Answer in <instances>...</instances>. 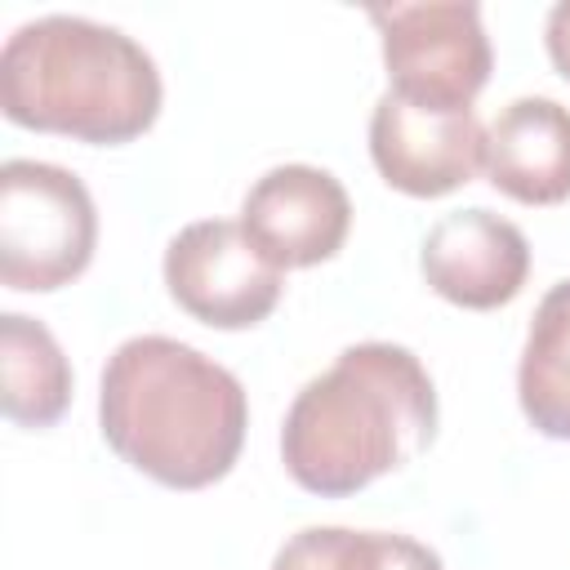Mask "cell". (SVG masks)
I'll return each instance as SVG.
<instances>
[{
  "mask_svg": "<svg viewBox=\"0 0 570 570\" xmlns=\"http://www.w3.org/2000/svg\"><path fill=\"white\" fill-rule=\"evenodd\" d=\"M98 423L129 468L169 490H200L232 472L249 401L240 379L191 343L138 334L102 365Z\"/></svg>",
  "mask_w": 570,
  "mask_h": 570,
  "instance_id": "cell-1",
  "label": "cell"
},
{
  "mask_svg": "<svg viewBox=\"0 0 570 570\" xmlns=\"http://www.w3.org/2000/svg\"><path fill=\"white\" fill-rule=\"evenodd\" d=\"M436 436V387L401 343H352L307 379L281 428L289 476L325 499L414 463Z\"/></svg>",
  "mask_w": 570,
  "mask_h": 570,
  "instance_id": "cell-2",
  "label": "cell"
},
{
  "mask_svg": "<svg viewBox=\"0 0 570 570\" xmlns=\"http://www.w3.org/2000/svg\"><path fill=\"white\" fill-rule=\"evenodd\" d=\"M160 71L120 27L45 13L0 49V111L13 125L80 142H129L160 116Z\"/></svg>",
  "mask_w": 570,
  "mask_h": 570,
  "instance_id": "cell-3",
  "label": "cell"
},
{
  "mask_svg": "<svg viewBox=\"0 0 570 570\" xmlns=\"http://www.w3.org/2000/svg\"><path fill=\"white\" fill-rule=\"evenodd\" d=\"M98 245L89 187L49 160L0 165V281L9 289H58L76 281Z\"/></svg>",
  "mask_w": 570,
  "mask_h": 570,
  "instance_id": "cell-4",
  "label": "cell"
},
{
  "mask_svg": "<svg viewBox=\"0 0 570 570\" xmlns=\"http://www.w3.org/2000/svg\"><path fill=\"white\" fill-rule=\"evenodd\" d=\"M383 31L387 89L428 107H472L485 89L494 53L472 0H423L370 9Z\"/></svg>",
  "mask_w": 570,
  "mask_h": 570,
  "instance_id": "cell-5",
  "label": "cell"
},
{
  "mask_svg": "<svg viewBox=\"0 0 570 570\" xmlns=\"http://www.w3.org/2000/svg\"><path fill=\"white\" fill-rule=\"evenodd\" d=\"M165 285L187 316L214 330L258 325L285 289L281 267L249 240L236 218L187 223L165 245Z\"/></svg>",
  "mask_w": 570,
  "mask_h": 570,
  "instance_id": "cell-6",
  "label": "cell"
},
{
  "mask_svg": "<svg viewBox=\"0 0 570 570\" xmlns=\"http://www.w3.org/2000/svg\"><path fill=\"white\" fill-rule=\"evenodd\" d=\"M370 156L387 187L432 200L485 169V129L472 107H428L387 89L370 116Z\"/></svg>",
  "mask_w": 570,
  "mask_h": 570,
  "instance_id": "cell-7",
  "label": "cell"
},
{
  "mask_svg": "<svg viewBox=\"0 0 570 570\" xmlns=\"http://www.w3.org/2000/svg\"><path fill=\"white\" fill-rule=\"evenodd\" d=\"M240 227L285 272L334 258L352 227L347 187L316 165H276L245 191Z\"/></svg>",
  "mask_w": 570,
  "mask_h": 570,
  "instance_id": "cell-8",
  "label": "cell"
},
{
  "mask_svg": "<svg viewBox=\"0 0 570 570\" xmlns=\"http://www.w3.org/2000/svg\"><path fill=\"white\" fill-rule=\"evenodd\" d=\"M419 267L441 298L490 312L521 294L530 276V240L512 218L472 205L432 223Z\"/></svg>",
  "mask_w": 570,
  "mask_h": 570,
  "instance_id": "cell-9",
  "label": "cell"
},
{
  "mask_svg": "<svg viewBox=\"0 0 570 570\" xmlns=\"http://www.w3.org/2000/svg\"><path fill=\"white\" fill-rule=\"evenodd\" d=\"M485 174L521 205L570 196V107L557 98H512L485 129Z\"/></svg>",
  "mask_w": 570,
  "mask_h": 570,
  "instance_id": "cell-10",
  "label": "cell"
},
{
  "mask_svg": "<svg viewBox=\"0 0 570 570\" xmlns=\"http://www.w3.org/2000/svg\"><path fill=\"white\" fill-rule=\"evenodd\" d=\"M0 379L4 419L18 428H49L71 401V365L45 321L4 312L0 316Z\"/></svg>",
  "mask_w": 570,
  "mask_h": 570,
  "instance_id": "cell-11",
  "label": "cell"
},
{
  "mask_svg": "<svg viewBox=\"0 0 570 570\" xmlns=\"http://www.w3.org/2000/svg\"><path fill=\"white\" fill-rule=\"evenodd\" d=\"M517 396L534 432L570 441V281H557L534 307L517 365Z\"/></svg>",
  "mask_w": 570,
  "mask_h": 570,
  "instance_id": "cell-12",
  "label": "cell"
},
{
  "mask_svg": "<svg viewBox=\"0 0 570 570\" xmlns=\"http://www.w3.org/2000/svg\"><path fill=\"white\" fill-rule=\"evenodd\" d=\"M272 570H445V566L428 543L410 534L307 525L276 548Z\"/></svg>",
  "mask_w": 570,
  "mask_h": 570,
  "instance_id": "cell-13",
  "label": "cell"
},
{
  "mask_svg": "<svg viewBox=\"0 0 570 570\" xmlns=\"http://www.w3.org/2000/svg\"><path fill=\"white\" fill-rule=\"evenodd\" d=\"M543 45H548V58L552 67L570 80V0H557L548 9V22H543Z\"/></svg>",
  "mask_w": 570,
  "mask_h": 570,
  "instance_id": "cell-14",
  "label": "cell"
}]
</instances>
